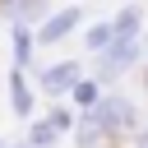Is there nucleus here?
<instances>
[{
    "label": "nucleus",
    "instance_id": "1",
    "mask_svg": "<svg viewBox=\"0 0 148 148\" xmlns=\"http://www.w3.org/2000/svg\"><path fill=\"white\" fill-rule=\"evenodd\" d=\"M97 125L106 130V139H125V134H139V106L125 97V92H106L102 106L92 111Z\"/></svg>",
    "mask_w": 148,
    "mask_h": 148
},
{
    "label": "nucleus",
    "instance_id": "2",
    "mask_svg": "<svg viewBox=\"0 0 148 148\" xmlns=\"http://www.w3.org/2000/svg\"><path fill=\"white\" fill-rule=\"evenodd\" d=\"M83 23V5H60V9H51L32 32H37V46H56V42H65L74 28Z\"/></svg>",
    "mask_w": 148,
    "mask_h": 148
},
{
    "label": "nucleus",
    "instance_id": "3",
    "mask_svg": "<svg viewBox=\"0 0 148 148\" xmlns=\"http://www.w3.org/2000/svg\"><path fill=\"white\" fill-rule=\"evenodd\" d=\"M83 79H88V74H83L79 60H56V65H42V69H37V83H42V92H51V97H69Z\"/></svg>",
    "mask_w": 148,
    "mask_h": 148
},
{
    "label": "nucleus",
    "instance_id": "4",
    "mask_svg": "<svg viewBox=\"0 0 148 148\" xmlns=\"http://www.w3.org/2000/svg\"><path fill=\"white\" fill-rule=\"evenodd\" d=\"M0 14L9 18V28H32V23H42L51 14V5H42V0H9V5H0Z\"/></svg>",
    "mask_w": 148,
    "mask_h": 148
},
{
    "label": "nucleus",
    "instance_id": "5",
    "mask_svg": "<svg viewBox=\"0 0 148 148\" xmlns=\"http://www.w3.org/2000/svg\"><path fill=\"white\" fill-rule=\"evenodd\" d=\"M111 28H116V42L139 46V32H143V9H139V5H120V9H116V18H111Z\"/></svg>",
    "mask_w": 148,
    "mask_h": 148
},
{
    "label": "nucleus",
    "instance_id": "6",
    "mask_svg": "<svg viewBox=\"0 0 148 148\" xmlns=\"http://www.w3.org/2000/svg\"><path fill=\"white\" fill-rule=\"evenodd\" d=\"M32 51H37V32L32 28H9V56H14V69H32Z\"/></svg>",
    "mask_w": 148,
    "mask_h": 148
},
{
    "label": "nucleus",
    "instance_id": "7",
    "mask_svg": "<svg viewBox=\"0 0 148 148\" xmlns=\"http://www.w3.org/2000/svg\"><path fill=\"white\" fill-rule=\"evenodd\" d=\"M9 106L18 120H32V83L23 69H9Z\"/></svg>",
    "mask_w": 148,
    "mask_h": 148
},
{
    "label": "nucleus",
    "instance_id": "8",
    "mask_svg": "<svg viewBox=\"0 0 148 148\" xmlns=\"http://www.w3.org/2000/svg\"><path fill=\"white\" fill-rule=\"evenodd\" d=\"M69 143H74V148H102V143H111V139H106V130L97 125V116L88 111V116H79V120H74Z\"/></svg>",
    "mask_w": 148,
    "mask_h": 148
},
{
    "label": "nucleus",
    "instance_id": "9",
    "mask_svg": "<svg viewBox=\"0 0 148 148\" xmlns=\"http://www.w3.org/2000/svg\"><path fill=\"white\" fill-rule=\"evenodd\" d=\"M111 46H116V28H111V18H102V23L83 28V51H88V56H97V60H102Z\"/></svg>",
    "mask_w": 148,
    "mask_h": 148
},
{
    "label": "nucleus",
    "instance_id": "10",
    "mask_svg": "<svg viewBox=\"0 0 148 148\" xmlns=\"http://www.w3.org/2000/svg\"><path fill=\"white\" fill-rule=\"evenodd\" d=\"M102 97H106V88H102L97 79H83V83H79L74 92H69V102H74V111H79V116L97 111V106H102Z\"/></svg>",
    "mask_w": 148,
    "mask_h": 148
},
{
    "label": "nucleus",
    "instance_id": "11",
    "mask_svg": "<svg viewBox=\"0 0 148 148\" xmlns=\"http://www.w3.org/2000/svg\"><path fill=\"white\" fill-rule=\"evenodd\" d=\"M60 139H65V134L42 116V120H32V125H28V139H23V143H28V148H60Z\"/></svg>",
    "mask_w": 148,
    "mask_h": 148
},
{
    "label": "nucleus",
    "instance_id": "12",
    "mask_svg": "<svg viewBox=\"0 0 148 148\" xmlns=\"http://www.w3.org/2000/svg\"><path fill=\"white\" fill-rule=\"evenodd\" d=\"M46 120L69 139V134H74V120H79V111H74V106H51V111H46Z\"/></svg>",
    "mask_w": 148,
    "mask_h": 148
},
{
    "label": "nucleus",
    "instance_id": "13",
    "mask_svg": "<svg viewBox=\"0 0 148 148\" xmlns=\"http://www.w3.org/2000/svg\"><path fill=\"white\" fill-rule=\"evenodd\" d=\"M134 148H148V125H143V130L134 134Z\"/></svg>",
    "mask_w": 148,
    "mask_h": 148
},
{
    "label": "nucleus",
    "instance_id": "14",
    "mask_svg": "<svg viewBox=\"0 0 148 148\" xmlns=\"http://www.w3.org/2000/svg\"><path fill=\"white\" fill-rule=\"evenodd\" d=\"M14 148H28V143H14Z\"/></svg>",
    "mask_w": 148,
    "mask_h": 148
},
{
    "label": "nucleus",
    "instance_id": "15",
    "mask_svg": "<svg viewBox=\"0 0 148 148\" xmlns=\"http://www.w3.org/2000/svg\"><path fill=\"white\" fill-rule=\"evenodd\" d=\"M0 148H9V143H5V139H0Z\"/></svg>",
    "mask_w": 148,
    "mask_h": 148
},
{
    "label": "nucleus",
    "instance_id": "16",
    "mask_svg": "<svg viewBox=\"0 0 148 148\" xmlns=\"http://www.w3.org/2000/svg\"><path fill=\"white\" fill-rule=\"evenodd\" d=\"M143 79H148V74H143Z\"/></svg>",
    "mask_w": 148,
    "mask_h": 148
}]
</instances>
